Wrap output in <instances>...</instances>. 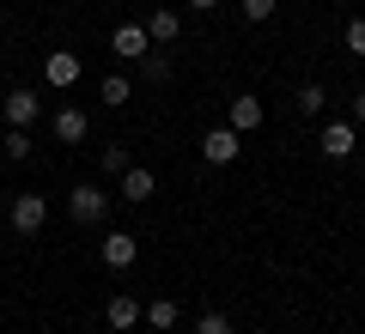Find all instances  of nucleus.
<instances>
[{
  "label": "nucleus",
  "instance_id": "f257e3e1",
  "mask_svg": "<svg viewBox=\"0 0 365 334\" xmlns=\"http://www.w3.org/2000/svg\"><path fill=\"white\" fill-rule=\"evenodd\" d=\"M237 152H244V134H237L232 122H225V128H207V134H201V158H207V165H232Z\"/></svg>",
  "mask_w": 365,
  "mask_h": 334
},
{
  "label": "nucleus",
  "instance_id": "f03ea898",
  "mask_svg": "<svg viewBox=\"0 0 365 334\" xmlns=\"http://www.w3.org/2000/svg\"><path fill=\"white\" fill-rule=\"evenodd\" d=\"M104 189H98V182H79V189L73 194H67V213H73L79 219V225H98V219H104Z\"/></svg>",
  "mask_w": 365,
  "mask_h": 334
},
{
  "label": "nucleus",
  "instance_id": "7ed1b4c3",
  "mask_svg": "<svg viewBox=\"0 0 365 334\" xmlns=\"http://www.w3.org/2000/svg\"><path fill=\"white\" fill-rule=\"evenodd\" d=\"M43 219H49V201H43V194H19L13 201V231H43Z\"/></svg>",
  "mask_w": 365,
  "mask_h": 334
},
{
  "label": "nucleus",
  "instance_id": "20e7f679",
  "mask_svg": "<svg viewBox=\"0 0 365 334\" xmlns=\"http://www.w3.org/2000/svg\"><path fill=\"white\" fill-rule=\"evenodd\" d=\"M146 43H153L146 25H116V31H110V55H122V61H140Z\"/></svg>",
  "mask_w": 365,
  "mask_h": 334
},
{
  "label": "nucleus",
  "instance_id": "39448f33",
  "mask_svg": "<svg viewBox=\"0 0 365 334\" xmlns=\"http://www.w3.org/2000/svg\"><path fill=\"white\" fill-rule=\"evenodd\" d=\"M153 189H158V177L146 165H128L122 170V201H153Z\"/></svg>",
  "mask_w": 365,
  "mask_h": 334
},
{
  "label": "nucleus",
  "instance_id": "423d86ee",
  "mask_svg": "<svg viewBox=\"0 0 365 334\" xmlns=\"http://www.w3.org/2000/svg\"><path fill=\"white\" fill-rule=\"evenodd\" d=\"M43 79H49V85H73V79H79V55L73 49H55L49 61H43Z\"/></svg>",
  "mask_w": 365,
  "mask_h": 334
},
{
  "label": "nucleus",
  "instance_id": "0eeeda50",
  "mask_svg": "<svg viewBox=\"0 0 365 334\" xmlns=\"http://www.w3.org/2000/svg\"><path fill=\"white\" fill-rule=\"evenodd\" d=\"M134 256H140V244H134L128 231H110L104 237V268H134Z\"/></svg>",
  "mask_w": 365,
  "mask_h": 334
},
{
  "label": "nucleus",
  "instance_id": "6e6552de",
  "mask_svg": "<svg viewBox=\"0 0 365 334\" xmlns=\"http://www.w3.org/2000/svg\"><path fill=\"white\" fill-rule=\"evenodd\" d=\"M353 146H359V134H353V122H329V128H323V158H347Z\"/></svg>",
  "mask_w": 365,
  "mask_h": 334
},
{
  "label": "nucleus",
  "instance_id": "1a4fd4ad",
  "mask_svg": "<svg viewBox=\"0 0 365 334\" xmlns=\"http://www.w3.org/2000/svg\"><path fill=\"white\" fill-rule=\"evenodd\" d=\"M6 122H13V128H31V122H37V91H6Z\"/></svg>",
  "mask_w": 365,
  "mask_h": 334
},
{
  "label": "nucleus",
  "instance_id": "9d476101",
  "mask_svg": "<svg viewBox=\"0 0 365 334\" xmlns=\"http://www.w3.org/2000/svg\"><path fill=\"white\" fill-rule=\"evenodd\" d=\"M140 316H146V310L134 304L128 292H116V298H110V304H104V322H110V328H134V322H140Z\"/></svg>",
  "mask_w": 365,
  "mask_h": 334
},
{
  "label": "nucleus",
  "instance_id": "9b49d317",
  "mask_svg": "<svg viewBox=\"0 0 365 334\" xmlns=\"http://www.w3.org/2000/svg\"><path fill=\"white\" fill-rule=\"evenodd\" d=\"M55 140H61V146L86 140V110H55Z\"/></svg>",
  "mask_w": 365,
  "mask_h": 334
},
{
  "label": "nucleus",
  "instance_id": "f8f14e48",
  "mask_svg": "<svg viewBox=\"0 0 365 334\" xmlns=\"http://www.w3.org/2000/svg\"><path fill=\"white\" fill-rule=\"evenodd\" d=\"M177 31H182V19L170 13V6H158V13L146 19V37H153V43H177Z\"/></svg>",
  "mask_w": 365,
  "mask_h": 334
},
{
  "label": "nucleus",
  "instance_id": "ddd939ff",
  "mask_svg": "<svg viewBox=\"0 0 365 334\" xmlns=\"http://www.w3.org/2000/svg\"><path fill=\"white\" fill-rule=\"evenodd\" d=\"M232 128H237V134L262 128V98H232Z\"/></svg>",
  "mask_w": 365,
  "mask_h": 334
},
{
  "label": "nucleus",
  "instance_id": "4468645a",
  "mask_svg": "<svg viewBox=\"0 0 365 334\" xmlns=\"http://www.w3.org/2000/svg\"><path fill=\"white\" fill-rule=\"evenodd\" d=\"M98 98H104V103H110V110H122V103H128V98H134V85H128V79H122V73H110V79H104V85H98Z\"/></svg>",
  "mask_w": 365,
  "mask_h": 334
},
{
  "label": "nucleus",
  "instance_id": "2eb2a0df",
  "mask_svg": "<svg viewBox=\"0 0 365 334\" xmlns=\"http://www.w3.org/2000/svg\"><path fill=\"white\" fill-rule=\"evenodd\" d=\"M292 103H299L304 116H323V103H329V91H323V85H317V79H311V85H299V98H292Z\"/></svg>",
  "mask_w": 365,
  "mask_h": 334
},
{
  "label": "nucleus",
  "instance_id": "dca6fc26",
  "mask_svg": "<svg viewBox=\"0 0 365 334\" xmlns=\"http://www.w3.org/2000/svg\"><path fill=\"white\" fill-rule=\"evenodd\" d=\"M0 146H6V158H31V152H37L31 128H6V140H0Z\"/></svg>",
  "mask_w": 365,
  "mask_h": 334
},
{
  "label": "nucleus",
  "instance_id": "f3484780",
  "mask_svg": "<svg viewBox=\"0 0 365 334\" xmlns=\"http://www.w3.org/2000/svg\"><path fill=\"white\" fill-rule=\"evenodd\" d=\"M146 322H153V328H177V304H170V298H153V304H146Z\"/></svg>",
  "mask_w": 365,
  "mask_h": 334
},
{
  "label": "nucleus",
  "instance_id": "a211bd4d",
  "mask_svg": "<svg viewBox=\"0 0 365 334\" xmlns=\"http://www.w3.org/2000/svg\"><path fill=\"white\" fill-rule=\"evenodd\" d=\"M195 334H232V316H225V310H201V328Z\"/></svg>",
  "mask_w": 365,
  "mask_h": 334
},
{
  "label": "nucleus",
  "instance_id": "6ab92c4d",
  "mask_svg": "<svg viewBox=\"0 0 365 334\" xmlns=\"http://www.w3.org/2000/svg\"><path fill=\"white\" fill-rule=\"evenodd\" d=\"M104 170L122 177V170H128V146H104Z\"/></svg>",
  "mask_w": 365,
  "mask_h": 334
},
{
  "label": "nucleus",
  "instance_id": "aec40b11",
  "mask_svg": "<svg viewBox=\"0 0 365 334\" xmlns=\"http://www.w3.org/2000/svg\"><path fill=\"white\" fill-rule=\"evenodd\" d=\"M274 6H280V0H244V19H256V25H262V19H274Z\"/></svg>",
  "mask_w": 365,
  "mask_h": 334
},
{
  "label": "nucleus",
  "instance_id": "412c9836",
  "mask_svg": "<svg viewBox=\"0 0 365 334\" xmlns=\"http://www.w3.org/2000/svg\"><path fill=\"white\" fill-rule=\"evenodd\" d=\"M140 61H146V79H170V61H165V55H140Z\"/></svg>",
  "mask_w": 365,
  "mask_h": 334
},
{
  "label": "nucleus",
  "instance_id": "4be33fe9",
  "mask_svg": "<svg viewBox=\"0 0 365 334\" xmlns=\"http://www.w3.org/2000/svg\"><path fill=\"white\" fill-rule=\"evenodd\" d=\"M347 49L365 55V19H353V25H347Z\"/></svg>",
  "mask_w": 365,
  "mask_h": 334
},
{
  "label": "nucleus",
  "instance_id": "5701e85b",
  "mask_svg": "<svg viewBox=\"0 0 365 334\" xmlns=\"http://www.w3.org/2000/svg\"><path fill=\"white\" fill-rule=\"evenodd\" d=\"M353 128H365V91L353 98Z\"/></svg>",
  "mask_w": 365,
  "mask_h": 334
},
{
  "label": "nucleus",
  "instance_id": "b1692460",
  "mask_svg": "<svg viewBox=\"0 0 365 334\" xmlns=\"http://www.w3.org/2000/svg\"><path fill=\"white\" fill-rule=\"evenodd\" d=\"M189 6H195V13H213V6H220V0H189Z\"/></svg>",
  "mask_w": 365,
  "mask_h": 334
},
{
  "label": "nucleus",
  "instance_id": "393cba45",
  "mask_svg": "<svg viewBox=\"0 0 365 334\" xmlns=\"http://www.w3.org/2000/svg\"><path fill=\"white\" fill-rule=\"evenodd\" d=\"M0 31H6V13H0Z\"/></svg>",
  "mask_w": 365,
  "mask_h": 334
}]
</instances>
